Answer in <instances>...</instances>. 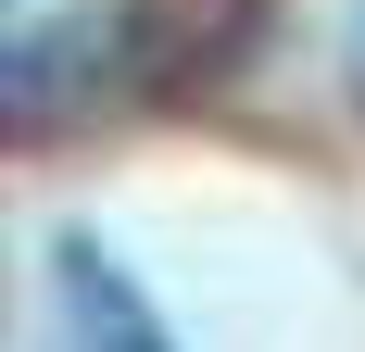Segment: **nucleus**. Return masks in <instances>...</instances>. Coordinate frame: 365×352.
<instances>
[{
  "label": "nucleus",
  "instance_id": "1",
  "mask_svg": "<svg viewBox=\"0 0 365 352\" xmlns=\"http://www.w3.org/2000/svg\"><path fill=\"white\" fill-rule=\"evenodd\" d=\"M113 76H139L126 63V13H38L13 51H0V101H13V139H63V113H88L113 88Z\"/></svg>",
  "mask_w": 365,
  "mask_h": 352
},
{
  "label": "nucleus",
  "instance_id": "2",
  "mask_svg": "<svg viewBox=\"0 0 365 352\" xmlns=\"http://www.w3.org/2000/svg\"><path fill=\"white\" fill-rule=\"evenodd\" d=\"M113 13H126L139 88H227L277 26V0H113Z\"/></svg>",
  "mask_w": 365,
  "mask_h": 352
},
{
  "label": "nucleus",
  "instance_id": "3",
  "mask_svg": "<svg viewBox=\"0 0 365 352\" xmlns=\"http://www.w3.org/2000/svg\"><path fill=\"white\" fill-rule=\"evenodd\" d=\"M51 289H63V315H76V352H177V340H164V315H151V289L126 277L88 227L51 239Z\"/></svg>",
  "mask_w": 365,
  "mask_h": 352
},
{
  "label": "nucleus",
  "instance_id": "4",
  "mask_svg": "<svg viewBox=\"0 0 365 352\" xmlns=\"http://www.w3.org/2000/svg\"><path fill=\"white\" fill-rule=\"evenodd\" d=\"M353 101H365V0H353Z\"/></svg>",
  "mask_w": 365,
  "mask_h": 352
}]
</instances>
